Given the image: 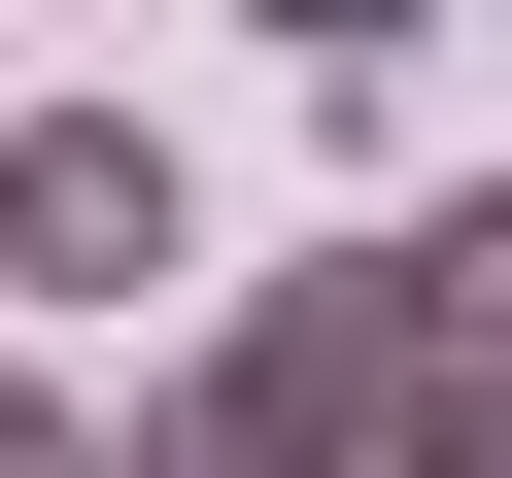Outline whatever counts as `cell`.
I'll return each instance as SVG.
<instances>
[{"instance_id":"cell-1","label":"cell","mask_w":512,"mask_h":478,"mask_svg":"<svg viewBox=\"0 0 512 478\" xmlns=\"http://www.w3.org/2000/svg\"><path fill=\"white\" fill-rule=\"evenodd\" d=\"M0 274H35L69 342H137V308L205 274V171H171L137 103H0Z\"/></svg>"},{"instance_id":"cell-2","label":"cell","mask_w":512,"mask_h":478,"mask_svg":"<svg viewBox=\"0 0 512 478\" xmlns=\"http://www.w3.org/2000/svg\"><path fill=\"white\" fill-rule=\"evenodd\" d=\"M0 478H137V410H69L35 342H0Z\"/></svg>"}]
</instances>
